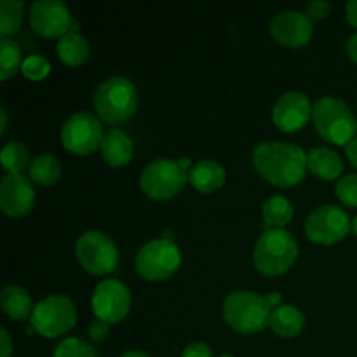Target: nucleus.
<instances>
[{
  "label": "nucleus",
  "mask_w": 357,
  "mask_h": 357,
  "mask_svg": "<svg viewBox=\"0 0 357 357\" xmlns=\"http://www.w3.org/2000/svg\"><path fill=\"white\" fill-rule=\"evenodd\" d=\"M105 131L101 121L87 112L70 115L61 128V143L73 155H91L101 149Z\"/></svg>",
  "instance_id": "9d476101"
},
{
  "label": "nucleus",
  "mask_w": 357,
  "mask_h": 357,
  "mask_svg": "<svg viewBox=\"0 0 357 357\" xmlns=\"http://www.w3.org/2000/svg\"><path fill=\"white\" fill-rule=\"evenodd\" d=\"M307 166L314 176L323 181H335L344 171V160L330 146H316L307 152Z\"/></svg>",
  "instance_id": "a211bd4d"
},
{
  "label": "nucleus",
  "mask_w": 357,
  "mask_h": 357,
  "mask_svg": "<svg viewBox=\"0 0 357 357\" xmlns=\"http://www.w3.org/2000/svg\"><path fill=\"white\" fill-rule=\"evenodd\" d=\"M272 38L284 47H303L312 40L314 24L302 10L288 9L275 14L271 21Z\"/></svg>",
  "instance_id": "4468645a"
},
{
  "label": "nucleus",
  "mask_w": 357,
  "mask_h": 357,
  "mask_svg": "<svg viewBox=\"0 0 357 357\" xmlns=\"http://www.w3.org/2000/svg\"><path fill=\"white\" fill-rule=\"evenodd\" d=\"M93 105L101 122L121 126L136 114L139 94L135 84L126 77H110L94 91Z\"/></svg>",
  "instance_id": "f03ea898"
},
{
  "label": "nucleus",
  "mask_w": 357,
  "mask_h": 357,
  "mask_svg": "<svg viewBox=\"0 0 357 357\" xmlns=\"http://www.w3.org/2000/svg\"><path fill=\"white\" fill-rule=\"evenodd\" d=\"M121 357H150L146 352L143 351H128L126 354H122Z\"/></svg>",
  "instance_id": "ea45409f"
},
{
  "label": "nucleus",
  "mask_w": 357,
  "mask_h": 357,
  "mask_svg": "<svg viewBox=\"0 0 357 357\" xmlns=\"http://www.w3.org/2000/svg\"><path fill=\"white\" fill-rule=\"evenodd\" d=\"M352 230V220L338 206H321L316 208L305 220V234L312 243L331 244L340 243Z\"/></svg>",
  "instance_id": "9b49d317"
},
{
  "label": "nucleus",
  "mask_w": 357,
  "mask_h": 357,
  "mask_svg": "<svg viewBox=\"0 0 357 357\" xmlns=\"http://www.w3.org/2000/svg\"><path fill=\"white\" fill-rule=\"evenodd\" d=\"M345 17H347L351 26L357 28V0H351V2H347V6H345Z\"/></svg>",
  "instance_id": "c9c22d12"
},
{
  "label": "nucleus",
  "mask_w": 357,
  "mask_h": 357,
  "mask_svg": "<svg viewBox=\"0 0 357 357\" xmlns=\"http://www.w3.org/2000/svg\"><path fill=\"white\" fill-rule=\"evenodd\" d=\"M257 173L279 188H291L302 183L307 169V152L295 143L264 142L253 150Z\"/></svg>",
  "instance_id": "f257e3e1"
},
{
  "label": "nucleus",
  "mask_w": 357,
  "mask_h": 357,
  "mask_svg": "<svg viewBox=\"0 0 357 357\" xmlns=\"http://www.w3.org/2000/svg\"><path fill=\"white\" fill-rule=\"evenodd\" d=\"M337 197L347 208H357V174H347L337 181Z\"/></svg>",
  "instance_id": "c756f323"
},
{
  "label": "nucleus",
  "mask_w": 357,
  "mask_h": 357,
  "mask_svg": "<svg viewBox=\"0 0 357 357\" xmlns=\"http://www.w3.org/2000/svg\"><path fill=\"white\" fill-rule=\"evenodd\" d=\"M188 183V173L178 160L155 159L146 164L139 176L143 192L153 201L174 199Z\"/></svg>",
  "instance_id": "6e6552de"
},
{
  "label": "nucleus",
  "mask_w": 357,
  "mask_h": 357,
  "mask_svg": "<svg viewBox=\"0 0 357 357\" xmlns=\"http://www.w3.org/2000/svg\"><path fill=\"white\" fill-rule=\"evenodd\" d=\"M14 352V344L10 340V335L7 333L6 328L0 330V357H10Z\"/></svg>",
  "instance_id": "72a5a7b5"
},
{
  "label": "nucleus",
  "mask_w": 357,
  "mask_h": 357,
  "mask_svg": "<svg viewBox=\"0 0 357 357\" xmlns=\"http://www.w3.org/2000/svg\"><path fill=\"white\" fill-rule=\"evenodd\" d=\"M0 305L2 310L14 321H24L33 312L31 298L24 288L17 284H9L0 293Z\"/></svg>",
  "instance_id": "412c9836"
},
{
  "label": "nucleus",
  "mask_w": 357,
  "mask_h": 357,
  "mask_svg": "<svg viewBox=\"0 0 357 357\" xmlns=\"http://www.w3.org/2000/svg\"><path fill=\"white\" fill-rule=\"evenodd\" d=\"M77 323V307L68 296L49 295L33 307L31 330L45 338H59Z\"/></svg>",
  "instance_id": "423d86ee"
},
{
  "label": "nucleus",
  "mask_w": 357,
  "mask_h": 357,
  "mask_svg": "<svg viewBox=\"0 0 357 357\" xmlns=\"http://www.w3.org/2000/svg\"><path fill=\"white\" fill-rule=\"evenodd\" d=\"M265 300H267V303H268V307H271L272 310L274 309H278L279 305H282V296H281V293L279 291H271V293H267V295H265Z\"/></svg>",
  "instance_id": "4c0bfd02"
},
{
  "label": "nucleus",
  "mask_w": 357,
  "mask_h": 357,
  "mask_svg": "<svg viewBox=\"0 0 357 357\" xmlns=\"http://www.w3.org/2000/svg\"><path fill=\"white\" fill-rule=\"evenodd\" d=\"M56 52L65 65L80 66L89 59L91 47L86 37H82L79 31H70L56 42Z\"/></svg>",
  "instance_id": "4be33fe9"
},
{
  "label": "nucleus",
  "mask_w": 357,
  "mask_h": 357,
  "mask_svg": "<svg viewBox=\"0 0 357 357\" xmlns=\"http://www.w3.org/2000/svg\"><path fill=\"white\" fill-rule=\"evenodd\" d=\"M108 331H110V324L105 321L96 319L89 324V337L93 342H103L108 337Z\"/></svg>",
  "instance_id": "2f4dec72"
},
{
  "label": "nucleus",
  "mask_w": 357,
  "mask_h": 357,
  "mask_svg": "<svg viewBox=\"0 0 357 357\" xmlns=\"http://www.w3.org/2000/svg\"><path fill=\"white\" fill-rule=\"evenodd\" d=\"M268 328L281 338H295L305 328V316L295 305H279L272 310Z\"/></svg>",
  "instance_id": "aec40b11"
},
{
  "label": "nucleus",
  "mask_w": 357,
  "mask_h": 357,
  "mask_svg": "<svg viewBox=\"0 0 357 357\" xmlns=\"http://www.w3.org/2000/svg\"><path fill=\"white\" fill-rule=\"evenodd\" d=\"M222 312L230 330L239 335H255L268 326L272 309L265 296L248 289H239L227 295Z\"/></svg>",
  "instance_id": "7ed1b4c3"
},
{
  "label": "nucleus",
  "mask_w": 357,
  "mask_h": 357,
  "mask_svg": "<svg viewBox=\"0 0 357 357\" xmlns=\"http://www.w3.org/2000/svg\"><path fill=\"white\" fill-rule=\"evenodd\" d=\"M314 105L310 98L300 91L284 93L272 108V122L282 132H296L312 119Z\"/></svg>",
  "instance_id": "2eb2a0df"
},
{
  "label": "nucleus",
  "mask_w": 357,
  "mask_h": 357,
  "mask_svg": "<svg viewBox=\"0 0 357 357\" xmlns=\"http://www.w3.org/2000/svg\"><path fill=\"white\" fill-rule=\"evenodd\" d=\"M312 122L317 135L331 145L347 146L357 136L356 115L340 98H319L314 103Z\"/></svg>",
  "instance_id": "39448f33"
},
{
  "label": "nucleus",
  "mask_w": 357,
  "mask_h": 357,
  "mask_svg": "<svg viewBox=\"0 0 357 357\" xmlns=\"http://www.w3.org/2000/svg\"><path fill=\"white\" fill-rule=\"evenodd\" d=\"M222 357H236V356H232V354H225V356H222Z\"/></svg>",
  "instance_id": "79ce46f5"
},
{
  "label": "nucleus",
  "mask_w": 357,
  "mask_h": 357,
  "mask_svg": "<svg viewBox=\"0 0 357 357\" xmlns=\"http://www.w3.org/2000/svg\"><path fill=\"white\" fill-rule=\"evenodd\" d=\"M352 232L357 236V215L354 216V220H352Z\"/></svg>",
  "instance_id": "a19ab883"
},
{
  "label": "nucleus",
  "mask_w": 357,
  "mask_h": 357,
  "mask_svg": "<svg viewBox=\"0 0 357 357\" xmlns=\"http://www.w3.org/2000/svg\"><path fill=\"white\" fill-rule=\"evenodd\" d=\"M49 72H51V63L40 54H30L28 58H24L23 66H21V73L31 82L44 80L49 75Z\"/></svg>",
  "instance_id": "c85d7f7f"
},
{
  "label": "nucleus",
  "mask_w": 357,
  "mask_h": 357,
  "mask_svg": "<svg viewBox=\"0 0 357 357\" xmlns=\"http://www.w3.org/2000/svg\"><path fill=\"white\" fill-rule=\"evenodd\" d=\"M345 153H347L349 162H351L352 166H354L357 169V136L354 139H352L351 143H349L347 146H345Z\"/></svg>",
  "instance_id": "e433bc0d"
},
{
  "label": "nucleus",
  "mask_w": 357,
  "mask_h": 357,
  "mask_svg": "<svg viewBox=\"0 0 357 357\" xmlns=\"http://www.w3.org/2000/svg\"><path fill=\"white\" fill-rule=\"evenodd\" d=\"M298 260V244L286 229L265 230L257 241L253 261L257 271L267 278L286 274Z\"/></svg>",
  "instance_id": "20e7f679"
},
{
  "label": "nucleus",
  "mask_w": 357,
  "mask_h": 357,
  "mask_svg": "<svg viewBox=\"0 0 357 357\" xmlns=\"http://www.w3.org/2000/svg\"><path fill=\"white\" fill-rule=\"evenodd\" d=\"M24 2L21 0H2L0 2V37L9 38L23 24Z\"/></svg>",
  "instance_id": "a878e982"
},
{
  "label": "nucleus",
  "mask_w": 357,
  "mask_h": 357,
  "mask_svg": "<svg viewBox=\"0 0 357 357\" xmlns=\"http://www.w3.org/2000/svg\"><path fill=\"white\" fill-rule=\"evenodd\" d=\"M225 167L216 160H201L188 171V183L202 194H211L225 185Z\"/></svg>",
  "instance_id": "6ab92c4d"
},
{
  "label": "nucleus",
  "mask_w": 357,
  "mask_h": 357,
  "mask_svg": "<svg viewBox=\"0 0 357 357\" xmlns=\"http://www.w3.org/2000/svg\"><path fill=\"white\" fill-rule=\"evenodd\" d=\"M30 26L44 38H61L70 31H77L68 7L59 0H37L30 7Z\"/></svg>",
  "instance_id": "f8f14e48"
},
{
  "label": "nucleus",
  "mask_w": 357,
  "mask_h": 357,
  "mask_svg": "<svg viewBox=\"0 0 357 357\" xmlns=\"http://www.w3.org/2000/svg\"><path fill=\"white\" fill-rule=\"evenodd\" d=\"M0 115H2V126H0V132L6 135V129H7V110L6 108H0Z\"/></svg>",
  "instance_id": "58836bf2"
},
{
  "label": "nucleus",
  "mask_w": 357,
  "mask_h": 357,
  "mask_svg": "<svg viewBox=\"0 0 357 357\" xmlns=\"http://www.w3.org/2000/svg\"><path fill=\"white\" fill-rule=\"evenodd\" d=\"M100 152L108 166L122 167L131 162L132 155H135V143L128 132L112 128L110 131L105 132Z\"/></svg>",
  "instance_id": "f3484780"
},
{
  "label": "nucleus",
  "mask_w": 357,
  "mask_h": 357,
  "mask_svg": "<svg viewBox=\"0 0 357 357\" xmlns=\"http://www.w3.org/2000/svg\"><path fill=\"white\" fill-rule=\"evenodd\" d=\"M30 152L20 142H7L2 149V167L6 174H23L30 167Z\"/></svg>",
  "instance_id": "393cba45"
},
{
  "label": "nucleus",
  "mask_w": 357,
  "mask_h": 357,
  "mask_svg": "<svg viewBox=\"0 0 357 357\" xmlns=\"http://www.w3.org/2000/svg\"><path fill=\"white\" fill-rule=\"evenodd\" d=\"M35 204V188L24 174H6L0 181V208L3 215L20 218Z\"/></svg>",
  "instance_id": "dca6fc26"
},
{
  "label": "nucleus",
  "mask_w": 357,
  "mask_h": 357,
  "mask_svg": "<svg viewBox=\"0 0 357 357\" xmlns=\"http://www.w3.org/2000/svg\"><path fill=\"white\" fill-rule=\"evenodd\" d=\"M345 51H347L351 61H354L357 65V31L347 38V42H345Z\"/></svg>",
  "instance_id": "f704fd0d"
},
{
  "label": "nucleus",
  "mask_w": 357,
  "mask_h": 357,
  "mask_svg": "<svg viewBox=\"0 0 357 357\" xmlns=\"http://www.w3.org/2000/svg\"><path fill=\"white\" fill-rule=\"evenodd\" d=\"M75 255L80 267L93 275H107L117 268L119 248L107 234L89 230L75 244Z\"/></svg>",
  "instance_id": "1a4fd4ad"
},
{
  "label": "nucleus",
  "mask_w": 357,
  "mask_h": 357,
  "mask_svg": "<svg viewBox=\"0 0 357 357\" xmlns=\"http://www.w3.org/2000/svg\"><path fill=\"white\" fill-rule=\"evenodd\" d=\"M91 303L96 319L108 324L121 323L131 310V293L119 279H105L94 288Z\"/></svg>",
  "instance_id": "ddd939ff"
},
{
  "label": "nucleus",
  "mask_w": 357,
  "mask_h": 357,
  "mask_svg": "<svg viewBox=\"0 0 357 357\" xmlns=\"http://www.w3.org/2000/svg\"><path fill=\"white\" fill-rule=\"evenodd\" d=\"M181 265V251L171 239H153L139 248L135 268L145 281L159 282L169 279Z\"/></svg>",
  "instance_id": "0eeeda50"
},
{
  "label": "nucleus",
  "mask_w": 357,
  "mask_h": 357,
  "mask_svg": "<svg viewBox=\"0 0 357 357\" xmlns=\"http://www.w3.org/2000/svg\"><path fill=\"white\" fill-rule=\"evenodd\" d=\"M293 215H295V208L284 195H272L261 206V216H264L267 230L284 229L293 220Z\"/></svg>",
  "instance_id": "5701e85b"
},
{
  "label": "nucleus",
  "mask_w": 357,
  "mask_h": 357,
  "mask_svg": "<svg viewBox=\"0 0 357 357\" xmlns=\"http://www.w3.org/2000/svg\"><path fill=\"white\" fill-rule=\"evenodd\" d=\"M30 180L35 181L42 187H51L59 181L63 174L61 162L51 153H38L37 157L31 159L30 167H28Z\"/></svg>",
  "instance_id": "b1692460"
},
{
  "label": "nucleus",
  "mask_w": 357,
  "mask_h": 357,
  "mask_svg": "<svg viewBox=\"0 0 357 357\" xmlns=\"http://www.w3.org/2000/svg\"><path fill=\"white\" fill-rule=\"evenodd\" d=\"M181 357H213V352L209 345L202 344V342H194L183 349Z\"/></svg>",
  "instance_id": "473e14b6"
},
{
  "label": "nucleus",
  "mask_w": 357,
  "mask_h": 357,
  "mask_svg": "<svg viewBox=\"0 0 357 357\" xmlns=\"http://www.w3.org/2000/svg\"><path fill=\"white\" fill-rule=\"evenodd\" d=\"M52 357H98L96 351L91 344L84 342L82 338H66L59 342L54 349Z\"/></svg>",
  "instance_id": "cd10ccee"
},
{
  "label": "nucleus",
  "mask_w": 357,
  "mask_h": 357,
  "mask_svg": "<svg viewBox=\"0 0 357 357\" xmlns=\"http://www.w3.org/2000/svg\"><path fill=\"white\" fill-rule=\"evenodd\" d=\"M23 54L21 49L13 38L0 40V79L7 80L16 75L23 66Z\"/></svg>",
  "instance_id": "bb28decb"
},
{
  "label": "nucleus",
  "mask_w": 357,
  "mask_h": 357,
  "mask_svg": "<svg viewBox=\"0 0 357 357\" xmlns=\"http://www.w3.org/2000/svg\"><path fill=\"white\" fill-rule=\"evenodd\" d=\"M331 13V3L326 0H312V2L307 3L305 14L310 17V21H321L324 17H328V14Z\"/></svg>",
  "instance_id": "7c9ffc66"
}]
</instances>
